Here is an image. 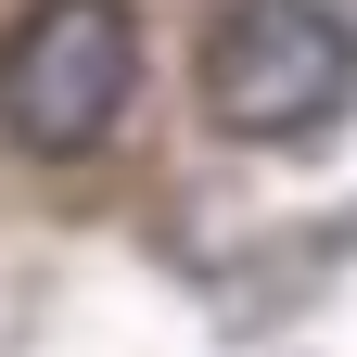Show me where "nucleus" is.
I'll use <instances>...</instances> for the list:
<instances>
[{
  "mask_svg": "<svg viewBox=\"0 0 357 357\" xmlns=\"http://www.w3.org/2000/svg\"><path fill=\"white\" fill-rule=\"evenodd\" d=\"M141 102V13L128 0H26L0 26V128L38 166L102 153Z\"/></svg>",
  "mask_w": 357,
  "mask_h": 357,
  "instance_id": "f03ea898",
  "label": "nucleus"
},
{
  "mask_svg": "<svg viewBox=\"0 0 357 357\" xmlns=\"http://www.w3.org/2000/svg\"><path fill=\"white\" fill-rule=\"evenodd\" d=\"M192 102L255 153H306L357 102V38L332 0H217V26L192 52Z\"/></svg>",
  "mask_w": 357,
  "mask_h": 357,
  "instance_id": "f257e3e1",
  "label": "nucleus"
}]
</instances>
